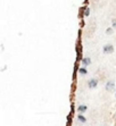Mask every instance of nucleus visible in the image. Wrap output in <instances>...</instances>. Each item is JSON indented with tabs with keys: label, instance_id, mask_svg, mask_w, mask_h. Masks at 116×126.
<instances>
[{
	"label": "nucleus",
	"instance_id": "f257e3e1",
	"mask_svg": "<svg viewBox=\"0 0 116 126\" xmlns=\"http://www.w3.org/2000/svg\"><path fill=\"white\" fill-rule=\"evenodd\" d=\"M102 51H104L105 53H112L114 51V46L113 44H105L104 48H102Z\"/></svg>",
	"mask_w": 116,
	"mask_h": 126
},
{
	"label": "nucleus",
	"instance_id": "20e7f679",
	"mask_svg": "<svg viewBox=\"0 0 116 126\" xmlns=\"http://www.w3.org/2000/svg\"><path fill=\"white\" fill-rule=\"evenodd\" d=\"M82 64L84 65V66H88V65L91 64V59L88 58V57H85V58H82Z\"/></svg>",
	"mask_w": 116,
	"mask_h": 126
},
{
	"label": "nucleus",
	"instance_id": "9d476101",
	"mask_svg": "<svg viewBox=\"0 0 116 126\" xmlns=\"http://www.w3.org/2000/svg\"><path fill=\"white\" fill-rule=\"evenodd\" d=\"M112 24H113V27H116V18H114L112 21Z\"/></svg>",
	"mask_w": 116,
	"mask_h": 126
},
{
	"label": "nucleus",
	"instance_id": "6e6552de",
	"mask_svg": "<svg viewBox=\"0 0 116 126\" xmlns=\"http://www.w3.org/2000/svg\"><path fill=\"white\" fill-rule=\"evenodd\" d=\"M89 14H90V8H89V7H87V8H85V10H84V16H89Z\"/></svg>",
	"mask_w": 116,
	"mask_h": 126
},
{
	"label": "nucleus",
	"instance_id": "39448f33",
	"mask_svg": "<svg viewBox=\"0 0 116 126\" xmlns=\"http://www.w3.org/2000/svg\"><path fill=\"white\" fill-rule=\"evenodd\" d=\"M77 109H78V111H80V112H84V111H87L88 107H87V106H84V105H82V106H80Z\"/></svg>",
	"mask_w": 116,
	"mask_h": 126
},
{
	"label": "nucleus",
	"instance_id": "7ed1b4c3",
	"mask_svg": "<svg viewBox=\"0 0 116 126\" xmlns=\"http://www.w3.org/2000/svg\"><path fill=\"white\" fill-rule=\"evenodd\" d=\"M88 85H89V88H91V89L97 88V85H98V79H91L90 81L88 82Z\"/></svg>",
	"mask_w": 116,
	"mask_h": 126
},
{
	"label": "nucleus",
	"instance_id": "423d86ee",
	"mask_svg": "<svg viewBox=\"0 0 116 126\" xmlns=\"http://www.w3.org/2000/svg\"><path fill=\"white\" fill-rule=\"evenodd\" d=\"M78 72H80V74H82V75H85V74H88V70L85 67H81L80 69H78Z\"/></svg>",
	"mask_w": 116,
	"mask_h": 126
},
{
	"label": "nucleus",
	"instance_id": "1a4fd4ad",
	"mask_svg": "<svg viewBox=\"0 0 116 126\" xmlns=\"http://www.w3.org/2000/svg\"><path fill=\"white\" fill-rule=\"evenodd\" d=\"M106 33H107V34H113V29H112V27H108V29L106 30Z\"/></svg>",
	"mask_w": 116,
	"mask_h": 126
},
{
	"label": "nucleus",
	"instance_id": "0eeeda50",
	"mask_svg": "<svg viewBox=\"0 0 116 126\" xmlns=\"http://www.w3.org/2000/svg\"><path fill=\"white\" fill-rule=\"evenodd\" d=\"M77 118H78V120H80V122H82V123H85V122H87V118L84 117L83 115H78Z\"/></svg>",
	"mask_w": 116,
	"mask_h": 126
},
{
	"label": "nucleus",
	"instance_id": "f03ea898",
	"mask_svg": "<svg viewBox=\"0 0 116 126\" xmlns=\"http://www.w3.org/2000/svg\"><path fill=\"white\" fill-rule=\"evenodd\" d=\"M114 88H115V83H114V81H108L107 83H106V90L109 92H112L114 90Z\"/></svg>",
	"mask_w": 116,
	"mask_h": 126
}]
</instances>
